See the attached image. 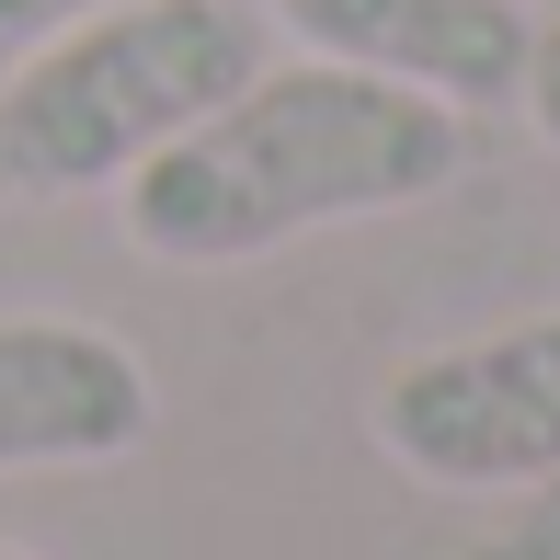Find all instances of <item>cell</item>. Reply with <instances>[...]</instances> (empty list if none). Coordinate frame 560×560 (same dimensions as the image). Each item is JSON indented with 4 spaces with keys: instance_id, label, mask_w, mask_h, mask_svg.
<instances>
[{
    "instance_id": "ba28073f",
    "label": "cell",
    "mask_w": 560,
    "mask_h": 560,
    "mask_svg": "<svg viewBox=\"0 0 560 560\" xmlns=\"http://www.w3.org/2000/svg\"><path fill=\"white\" fill-rule=\"evenodd\" d=\"M0 560H35V549H0Z\"/></svg>"
},
{
    "instance_id": "5b68a950",
    "label": "cell",
    "mask_w": 560,
    "mask_h": 560,
    "mask_svg": "<svg viewBox=\"0 0 560 560\" xmlns=\"http://www.w3.org/2000/svg\"><path fill=\"white\" fill-rule=\"evenodd\" d=\"M264 12L298 58L412 81L457 115L515 104V81H526V0H264Z\"/></svg>"
},
{
    "instance_id": "6da1fadb",
    "label": "cell",
    "mask_w": 560,
    "mask_h": 560,
    "mask_svg": "<svg viewBox=\"0 0 560 560\" xmlns=\"http://www.w3.org/2000/svg\"><path fill=\"white\" fill-rule=\"evenodd\" d=\"M480 161V115L343 58L252 69L161 161L115 184V218L149 264H264L343 218H400Z\"/></svg>"
},
{
    "instance_id": "52a82bcc",
    "label": "cell",
    "mask_w": 560,
    "mask_h": 560,
    "mask_svg": "<svg viewBox=\"0 0 560 560\" xmlns=\"http://www.w3.org/2000/svg\"><path fill=\"white\" fill-rule=\"evenodd\" d=\"M69 12H81V0H0V81H12V69H23V58H35V46H46V35H58V23H69Z\"/></svg>"
},
{
    "instance_id": "3957f363",
    "label": "cell",
    "mask_w": 560,
    "mask_h": 560,
    "mask_svg": "<svg viewBox=\"0 0 560 560\" xmlns=\"http://www.w3.org/2000/svg\"><path fill=\"white\" fill-rule=\"evenodd\" d=\"M377 446L412 480H435V492H526V480H560V310L389 366Z\"/></svg>"
},
{
    "instance_id": "277c9868",
    "label": "cell",
    "mask_w": 560,
    "mask_h": 560,
    "mask_svg": "<svg viewBox=\"0 0 560 560\" xmlns=\"http://www.w3.org/2000/svg\"><path fill=\"white\" fill-rule=\"evenodd\" d=\"M161 423L138 343L104 320H0V480L23 469H104Z\"/></svg>"
},
{
    "instance_id": "8992f818",
    "label": "cell",
    "mask_w": 560,
    "mask_h": 560,
    "mask_svg": "<svg viewBox=\"0 0 560 560\" xmlns=\"http://www.w3.org/2000/svg\"><path fill=\"white\" fill-rule=\"evenodd\" d=\"M515 104L560 149V0H526V81H515Z\"/></svg>"
},
{
    "instance_id": "7a4b0ae2",
    "label": "cell",
    "mask_w": 560,
    "mask_h": 560,
    "mask_svg": "<svg viewBox=\"0 0 560 560\" xmlns=\"http://www.w3.org/2000/svg\"><path fill=\"white\" fill-rule=\"evenodd\" d=\"M275 58L264 0H104L0 81V184L104 195Z\"/></svg>"
}]
</instances>
